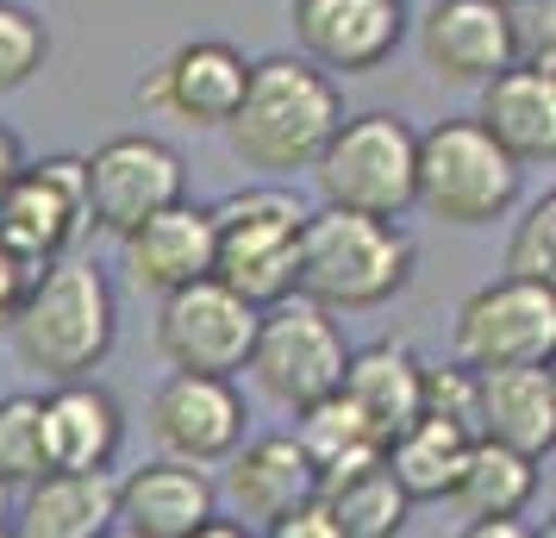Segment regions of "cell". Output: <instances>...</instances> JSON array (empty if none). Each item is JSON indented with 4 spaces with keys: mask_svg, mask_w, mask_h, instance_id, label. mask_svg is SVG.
Segmentation results:
<instances>
[{
    "mask_svg": "<svg viewBox=\"0 0 556 538\" xmlns=\"http://www.w3.org/2000/svg\"><path fill=\"white\" fill-rule=\"evenodd\" d=\"M31 276H38V270H26L20 257H13L7 245H0V333L13 326V313H20V301H26Z\"/></svg>",
    "mask_w": 556,
    "mask_h": 538,
    "instance_id": "cell-33",
    "label": "cell"
},
{
    "mask_svg": "<svg viewBox=\"0 0 556 538\" xmlns=\"http://www.w3.org/2000/svg\"><path fill=\"white\" fill-rule=\"evenodd\" d=\"M476 126L488 132L519 170L551 163L556 157V63H551V51L519 57V63H506L501 76L481 82Z\"/></svg>",
    "mask_w": 556,
    "mask_h": 538,
    "instance_id": "cell-18",
    "label": "cell"
},
{
    "mask_svg": "<svg viewBox=\"0 0 556 538\" xmlns=\"http://www.w3.org/2000/svg\"><path fill=\"white\" fill-rule=\"evenodd\" d=\"M119 245H126L131 283L144 288V295H156V301L213 276V213L194 201H176V207H163V213H151Z\"/></svg>",
    "mask_w": 556,
    "mask_h": 538,
    "instance_id": "cell-21",
    "label": "cell"
},
{
    "mask_svg": "<svg viewBox=\"0 0 556 538\" xmlns=\"http://www.w3.org/2000/svg\"><path fill=\"white\" fill-rule=\"evenodd\" d=\"M113 533V476L45 470L13 501V538H106Z\"/></svg>",
    "mask_w": 556,
    "mask_h": 538,
    "instance_id": "cell-23",
    "label": "cell"
},
{
    "mask_svg": "<svg viewBox=\"0 0 556 538\" xmlns=\"http://www.w3.org/2000/svg\"><path fill=\"white\" fill-rule=\"evenodd\" d=\"M294 445L306 451V463H313L319 483L351 476V470H363V463L381 458L376 433L356 420V408L344 401V395H326V401H313V408L294 413Z\"/></svg>",
    "mask_w": 556,
    "mask_h": 538,
    "instance_id": "cell-27",
    "label": "cell"
},
{
    "mask_svg": "<svg viewBox=\"0 0 556 538\" xmlns=\"http://www.w3.org/2000/svg\"><path fill=\"white\" fill-rule=\"evenodd\" d=\"M526 170L469 120H438L419 132V157H413V207H426L438 226H494L519 207Z\"/></svg>",
    "mask_w": 556,
    "mask_h": 538,
    "instance_id": "cell-5",
    "label": "cell"
},
{
    "mask_svg": "<svg viewBox=\"0 0 556 538\" xmlns=\"http://www.w3.org/2000/svg\"><path fill=\"white\" fill-rule=\"evenodd\" d=\"M319 508H326V520L338 526L344 538H401L406 520H413V501H406V488L388 476V463H363V470H351V476H331V483H319V495H313Z\"/></svg>",
    "mask_w": 556,
    "mask_h": 538,
    "instance_id": "cell-26",
    "label": "cell"
},
{
    "mask_svg": "<svg viewBox=\"0 0 556 538\" xmlns=\"http://www.w3.org/2000/svg\"><path fill=\"white\" fill-rule=\"evenodd\" d=\"M45 476V433H38V395H0V488Z\"/></svg>",
    "mask_w": 556,
    "mask_h": 538,
    "instance_id": "cell-28",
    "label": "cell"
},
{
    "mask_svg": "<svg viewBox=\"0 0 556 538\" xmlns=\"http://www.w3.org/2000/svg\"><path fill=\"white\" fill-rule=\"evenodd\" d=\"M45 63H51V26L26 0H0V95L26 88Z\"/></svg>",
    "mask_w": 556,
    "mask_h": 538,
    "instance_id": "cell-30",
    "label": "cell"
},
{
    "mask_svg": "<svg viewBox=\"0 0 556 538\" xmlns=\"http://www.w3.org/2000/svg\"><path fill=\"white\" fill-rule=\"evenodd\" d=\"M206 213H213V283H226L256 313L288 301L301 283V195L281 182H244Z\"/></svg>",
    "mask_w": 556,
    "mask_h": 538,
    "instance_id": "cell-4",
    "label": "cell"
},
{
    "mask_svg": "<svg viewBox=\"0 0 556 538\" xmlns=\"http://www.w3.org/2000/svg\"><path fill=\"white\" fill-rule=\"evenodd\" d=\"M81 188H88V232L126 238L151 213L188 201V163L176 145L151 132H119L101 151L81 157Z\"/></svg>",
    "mask_w": 556,
    "mask_h": 538,
    "instance_id": "cell-8",
    "label": "cell"
},
{
    "mask_svg": "<svg viewBox=\"0 0 556 538\" xmlns=\"http://www.w3.org/2000/svg\"><path fill=\"white\" fill-rule=\"evenodd\" d=\"M413 157H419V132L401 113L369 107V113L338 120V132L326 138V151L306 176L319 182L326 207L369 213V220H406L413 213Z\"/></svg>",
    "mask_w": 556,
    "mask_h": 538,
    "instance_id": "cell-6",
    "label": "cell"
},
{
    "mask_svg": "<svg viewBox=\"0 0 556 538\" xmlns=\"http://www.w3.org/2000/svg\"><path fill=\"white\" fill-rule=\"evenodd\" d=\"M419 270V245L406 238L401 220H369V213H344V207H306L301 226V283L326 313H369L406 295Z\"/></svg>",
    "mask_w": 556,
    "mask_h": 538,
    "instance_id": "cell-3",
    "label": "cell"
},
{
    "mask_svg": "<svg viewBox=\"0 0 556 538\" xmlns=\"http://www.w3.org/2000/svg\"><path fill=\"white\" fill-rule=\"evenodd\" d=\"M344 363H351V338L338 326V313L313 308L306 295H288L276 308H263L244 370L256 376V388H263L276 408L301 413V408H313V401L338 395Z\"/></svg>",
    "mask_w": 556,
    "mask_h": 538,
    "instance_id": "cell-7",
    "label": "cell"
},
{
    "mask_svg": "<svg viewBox=\"0 0 556 538\" xmlns=\"http://www.w3.org/2000/svg\"><path fill=\"white\" fill-rule=\"evenodd\" d=\"M338 120H344L338 76H326L319 63H306L301 51H281V57H256L251 63L238 113L219 132H226L231 157L244 170H256L263 182H288L319 163Z\"/></svg>",
    "mask_w": 556,
    "mask_h": 538,
    "instance_id": "cell-1",
    "label": "cell"
},
{
    "mask_svg": "<svg viewBox=\"0 0 556 538\" xmlns=\"http://www.w3.org/2000/svg\"><path fill=\"white\" fill-rule=\"evenodd\" d=\"M38 433H45V470L113 476V463L126 451V408L94 376L51 383L38 395Z\"/></svg>",
    "mask_w": 556,
    "mask_h": 538,
    "instance_id": "cell-16",
    "label": "cell"
},
{
    "mask_svg": "<svg viewBox=\"0 0 556 538\" xmlns=\"http://www.w3.org/2000/svg\"><path fill=\"white\" fill-rule=\"evenodd\" d=\"M451 501L469 520H519L538 501V458H519L494 438H476L463 470H456Z\"/></svg>",
    "mask_w": 556,
    "mask_h": 538,
    "instance_id": "cell-25",
    "label": "cell"
},
{
    "mask_svg": "<svg viewBox=\"0 0 556 538\" xmlns=\"http://www.w3.org/2000/svg\"><path fill=\"white\" fill-rule=\"evenodd\" d=\"M151 438L163 458L194 463V470H219L251 438V401L238 395L231 376L169 370L151 395Z\"/></svg>",
    "mask_w": 556,
    "mask_h": 538,
    "instance_id": "cell-12",
    "label": "cell"
},
{
    "mask_svg": "<svg viewBox=\"0 0 556 538\" xmlns=\"http://www.w3.org/2000/svg\"><path fill=\"white\" fill-rule=\"evenodd\" d=\"M251 82V57L226 45V38H188L156 63L151 76L138 82V107L169 113L181 126L219 132L238 113V95Z\"/></svg>",
    "mask_w": 556,
    "mask_h": 538,
    "instance_id": "cell-14",
    "label": "cell"
},
{
    "mask_svg": "<svg viewBox=\"0 0 556 538\" xmlns=\"http://www.w3.org/2000/svg\"><path fill=\"white\" fill-rule=\"evenodd\" d=\"M456 363L469 370H519L556 358V288L551 283H501L476 288L456 308Z\"/></svg>",
    "mask_w": 556,
    "mask_h": 538,
    "instance_id": "cell-10",
    "label": "cell"
},
{
    "mask_svg": "<svg viewBox=\"0 0 556 538\" xmlns=\"http://www.w3.org/2000/svg\"><path fill=\"white\" fill-rule=\"evenodd\" d=\"M20 163H26V145H20V132L13 126H0V188L20 176Z\"/></svg>",
    "mask_w": 556,
    "mask_h": 538,
    "instance_id": "cell-35",
    "label": "cell"
},
{
    "mask_svg": "<svg viewBox=\"0 0 556 538\" xmlns=\"http://www.w3.org/2000/svg\"><path fill=\"white\" fill-rule=\"evenodd\" d=\"M188 538H256V526H244V520H226V513H213L206 526H194Z\"/></svg>",
    "mask_w": 556,
    "mask_h": 538,
    "instance_id": "cell-36",
    "label": "cell"
},
{
    "mask_svg": "<svg viewBox=\"0 0 556 538\" xmlns=\"http://www.w3.org/2000/svg\"><path fill=\"white\" fill-rule=\"evenodd\" d=\"M506 7H519V0H506Z\"/></svg>",
    "mask_w": 556,
    "mask_h": 538,
    "instance_id": "cell-39",
    "label": "cell"
},
{
    "mask_svg": "<svg viewBox=\"0 0 556 538\" xmlns=\"http://www.w3.org/2000/svg\"><path fill=\"white\" fill-rule=\"evenodd\" d=\"M419 383H426V363L413 358V345L376 338V345L351 351L338 395H344L356 408V420L376 433V445H388L394 433H406V426L419 420Z\"/></svg>",
    "mask_w": 556,
    "mask_h": 538,
    "instance_id": "cell-22",
    "label": "cell"
},
{
    "mask_svg": "<svg viewBox=\"0 0 556 538\" xmlns=\"http://www.w3.org/2000/svg\"><path fill=\"white\" fill-rule=\"evenodd\" d=\"M0 538H13V488H0Z\"/></svg>",
    "mask_w": 556,
    "mask_h": 538,
    "instance_id": "cell-37",
    "label": "cell"
},
{
    "mask_svg": "<svg viewBox=\"0 0 556 538\" xmlns=\"http://www.w3.org/2000/svg\"><path fill=\"white\" fill-rule=\"evenodd\" d=\"M219 513V483L213 470L176 458H151L113 483V526L131 538H188Z\"/></svg>",
    "mask_w": 556,
    "mask_h": 538,
    "instance_id": "cell-17",
    "label": "cell"
},
{
    "mask_svg": "<svg viewBox=\"0 0 556 538\" xmlns=\"http://www.w3.org/2000/svg\"><path fill=\"white\" fill-rule=\"evenodd\" d=\"M506 276H513V283H551L556 288V195L551 188H544L538 201H526V213L513 220Z\"/></svg>",
    "mask_w": 556,
    "mask_h": 538,
    "instance_id": "cell-29",
    "label": "cell"
},
{
    "mask_svg": "<svg viewBox=\"0 0 556 538\" xmlns=\"http://www.w3.org/2000/svg\"><path fill=\"white\" fill-rule=\"evenodd\" d=\"M88 238V188L81 157H38L20 163V176L0 188V245L26 270H45Z\"/></svg>",
    "mask_w": 556,
    "mask_h": 538,
    "instance_id": "cell-9",
    "label": "cell"
},
{
    "mask_svg": "<svg viewBox=\"0 0 556 538\" xmlns=\"http://www.w3.org/2000/svg\"><path fill=\"white\" fill-rule=\"evenodd\" d=\"M13 351L26 370H38L45 383H81L94 376L113 345H119V295L113 276L88 257H56L31 276L26 301L13 313Z\"/></svg>",
    "mask_w": 556,
    "mask_h": 538,
    "instance_id": "cell-2",
    "label": "cell"
},
{
    "mask_svg": "<svg viewBox=\"0 0 556 538\" xmlns=\"http://www.w3.org/2000/svg\"><path fill=\"white\" fill-rule=\"evenodd\" d=\"M419 57L444 82H488L519 63V20L506 0H431L419 13Z\"/></svg>",
    "mask_w": 556,
    "mask_h": 538,
    "instance_id": "cell-15",
    "label": "cell"
},
{
    "mask_svg": "<svg viewBox=\"0 0 556 538\" xmlns=\"http://www.w3.org/2000/svg\"><path fill=\"white\" fill-rule=\"evenodd\" d=\"M469 445H476L469 433H456V426H444V420L419 413L406 433H394L388 445H381V463H388V476L406 488L413 508H419V501H451L456 470H463V458H469Z\"/></svg>",
    "mask_w": 556,
    "mask_h": 538,
    "instance_id": "cell-24",
    "label": "cell"
},
{
    "mask_svg": "<svg viewBox=\"0 0 556 538\" xmlns=\"http://www.w3.org/2000/svg\"><path fill=\"white\" fill-rule=\"evenodd\" d=\"M456 538H551V526L538 533V526H526V520H469Z\"/></svg>",
    "mask_w": 556,
    "mask_h": 538,
    "instance_id": "cell-34",
    "label": "cell"
},
{
    "mask_svg": "<svg viewBox=\"0 0 556 538\" xmlns=\"http://www.w3.org/2000/svg\"><path fill=\"white\" fill-rule=\"evenodd\" d=\"M419 413L444 420L456 433L476 438V370L469 363H426V383H419Z\"/></svg>",
    "mask_w": 556,
    "mask_h": 538,
    "instance_id": "cell-31",
    "label": "cell"
},
{
    "mask_svg": "<svg viewBox=\"0 0 556 538\" xmlns=\"http://www.w3.org/2000/svg\"><path fill=\"white\" fill-rule=\"evenodd\" d=\"M476 438H494L519 458H551L556 445V376L551 363L476 370Z\"/></svg>",
    "mask_w": 556,
    "mask_h": 538,
    "instance_id": "cell-20",
    "label": "cell"
},
{
    "mask_svg": "<svg viewBox=\"0 0 556 538\" xmlns=\"http://www.w3.org/2000/svg\"><path fill=\"white\" fill-rule=\"evenodd\" d=\"M219 495H226L244 526H269L281 513L306 508L319 495V476L306 451L294 445V433H263V438H244L226 463H219Z\"/></svg>",
    "mask_w": 556,
    "mask_h": 538,
    "instance_id": "cell-19",
    "label": "cell"
},
{
    "mask_svg": "<svg viewBox=\"0 0 556 538\" xmlns=\"http://www.w3.org/2000/svg\"><path fill=\"white\" fill-rule=\"evenodd\" d=\"M294 45L326 76H376L413 32L406 0H294Z\"/></svg>",
    "mask_w": 556,
    "mask_h": 538,
    "instance_id": "cell-13",
    "label": "cell"
},
{
    "mask_svg": "<svg viewBox=\"0 0 556 538\" xmlns=\"http://www.w3.org/2000/svg\"><path fill=\"white\" fill-rule=\"evenodd\" d=\"M256 538H344L338 526L326 520V508L319 501H306V508H294V513H281V520H269Z\"/></svg>",
    "mask_w": 556,
    "mask_h": 538,
    "instance_id": "cell-32",
    "label": "cell"
},
{
    "mask_svg": "<svg viewBox=\"0 0 556 538\" xmlns=\"http://www.w3.org/2000/svg\"><path fill=\"white\" fill-rule=\"evenodd\" d=\"M106 538H131V533H119V526H113V533H106Z\"/></svg>",
    "mask_w": 556,
    "mask_h": 538,
    "instance_id": "cell-38",
    "label": "cell"
},
{
    "mask_svg": "<svg viewBox=\"0 0 556 538\" xmlns=\"http://www.w3.org/2000/svg\"><path fill=\"white\" fill-rule=\"evenodd\" d=\"M256 320L263 313L251 301H238L226 283H188L176 295H163L156 308V351L169 370H188V376H244L256 345Z\"/></svg>",
    "mask_w": 556,
    "mask_h": 538,
    "instance_id": "cell-11",
    "label": "cell"
}]
</instances>
